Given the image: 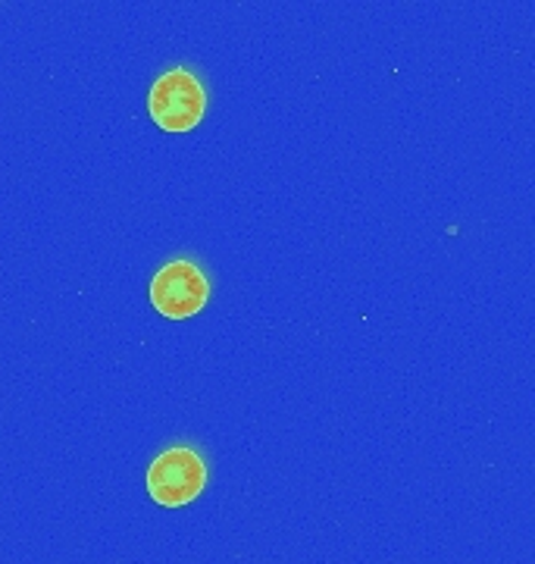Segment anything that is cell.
<instances>
[{
    "mask_svg": "<svg viewBox=\"0 0 535 564\" xmlns=\"http://www.w3.org/2000/svg\"><path fill=\"white\" fill-rule=\"evenodd\" d=\"M148 110L163 132H192L207 113V95L188 69H170L154 82Z\"/></svg>",
    "mask_w": 535,
    "mask_h": 564,
    "instance_id": "1",
    "label": "cell"
},
{
    "mask_svg": "<svg viewBox=\"0 0 535 564\" xmlns=\"http://www.w3.org/2000/svg\"><path fill=\"white\" fill-rule=\"evenodd\" d=\"M207 486V464L195 448H166L148 470V492L163 508H182L195 502Z\"/></svg>",
    "mask_w": 535,
    "mask_h": 564,
    "instance_id": "2",
    "label": "cell"
},
{
    "mask_svg": "<svg viewBox=\"0 0 535 564\" xmlns=\"http://www.w3.org/2000/svg\"><path fill=\"white\" fill-rule=\"evenodd\" d=\"M210 299V282L192 261H170L151 280V304L170 321L195 317Z\"/></svg>",
    "mask_w": 535,
    "mask_h": 564,
    "instance_id": "3",
    "label": "cell"
}]
</instances>
